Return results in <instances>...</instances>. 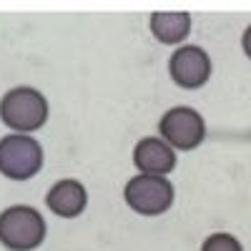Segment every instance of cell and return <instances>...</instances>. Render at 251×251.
Instances as JSON below:
<instances>
[{"label":"cell","instance_id":"cell-1","mask_svg":"<svg viewBox=\"0 0 251 251\" xmlns=\"http://www.w3.org/2000/svg\"><path fill=\"white\" fill-rule=\"evenodd\" d=\"M0 121H3L13 133L30 136L33 131H40L48 121V100L46 96L30 88L18 86L5 91L0 98Z\"/></svg>","mask_w":251,"mask_h":251},{"label":"cell","instance_id":"cell-2","mask_svg":"<svg viewBox=\"0 0 251 251\" xmlns=\"http://www.w3.org/2000/svg\"><path fill=\"white\" fill-rule=\"evenodd\" d=\"M46 219L33 206L15 203L0 211V244L8 251H33L46 241Z\"/></svg>","mask_w":251,"mask_h":251},{"label":"cell","instance_id":"cell-3","mask_svg":"<svg viewBox=\"0 0 251 251\" xmlns=\"http://www.w3.org/2000/svg\"><path fill=\"white\" fill-rule=\"evenodd\" d=\"M43 169V146L33 136L8 133L0 138V174L10 181H28Z\"/></svg>","mask_w":251,"mask_h":251},{"label":"cell","instance_id":"cell-4","mask_svg":"<svg viewBox=\"0 0 251 251\" xmlns=\"http://www.w3.org/2000/svg\"><path fill=\"white\" fill-rule=\"evenodd\" d=\"M174 183L163 176H133L123 188V201L141 216H161L174 206Z\"/></svg>","mask_w":251,"mask_h":251},{"label":"cell","instance_id":"cell-5","mask_svg":"<svg viewBox=\"0 0 251 251\" xmlns=\"http://www.w3.org/2000/svg\"><path fill=\"white\" fill-rule=\"evenodd\" d=\"M158 133L174 151H194L206 138V121L191 106H174L161 116Z\"/></svg>","mask_w":251,"mask_h":251},{"label":"cell","instance_id":"cell-6","mask_svg":"<svg viewBox=\"0 0 251 251\" xmlns=\"http://www.w3.org/2000/svg\"><path fill=\"white\" fill-rule=\"evenodd\" d=\"M169 75L183 91H199L211 78V58L201 46H178L169 58Z\"/></svg>","mask_w":251,"mask_h":251},{"label":"cell","instance_id":"cell-7","mask_svg":"<svg viewBox=\"0 0 251 251\" xmlns=\"http://www.w3.org/2000/svg\"><path fill=\"white\" fill-rule=\"evenodd\" d=\"M133 166L143 176H169L176 169V151L158 136H146L133 146Z\"/></svg>","mask_w":251,"mask_h":251},{"label":"cell","instance_id":"cell-8","mask_svg":"<svg viewBox=\"0 0 251 251\" xmlns=\"http://www.w3.org/2000/svg\"><path fill=\"white\" fill-rule=\"evenodd\" d=\"M46 206L60 219H75L86 211L88 191L78 178H60L46 194Z\"/></svg>","mask_w":251,"mask_h":251},{"label":"cell","instance_id":"cell-9","mask_svg":"<svg viewBox=\"0 0 251 251\" xmlns=\"http://www.w3.org/2000/svg\"><path fill=\"white\" fill-rule=\"evenodd\" d=\"M153 38L161 46H183V40L191 33V15L188 13H153L149 18Z\"/></svg>","mask_w":251,"mask_h":251},{"label":"cell","instance_id":"cell-10","mask_svg":"<svg viewBox=\"0 0 251 251\" xmlns=\"http://www.w3.org/2000/svg\"><path fill=\"white\" fill-rule=\"evenodd\" d=\"M201 251H244L241 241L234 234H226V231H214L208 234L201 244Z\"/></svg>","mask_w":251,"mask_h":251},{"label":"cell","instance_id":"cell-11","mask_svg":"<svg viewBox=\"0 0 251 251\" xmlns=\"http://www.w3.org/2000/svg\"><path fill=\"white\" fill-rule=\"evenodd\" d=\"M241 50H244V55L251 60V25L241 33Z\"/></svg>","mask_w":251,"mask_h":251}]
</instances>
